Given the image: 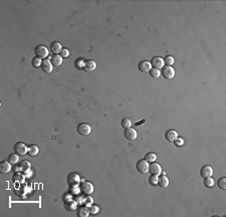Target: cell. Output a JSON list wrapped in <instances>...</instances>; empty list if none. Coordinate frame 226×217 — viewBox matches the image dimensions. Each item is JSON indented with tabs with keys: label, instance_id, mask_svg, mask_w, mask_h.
<instances>
[{
	"label": "cell",
	"instance_id": "1",
	"mask_svg": "<svg viewBox=\"0 0 226 217\" xmlns=\"http://www.w3.org/2000/svg\"><path fill=\"white\" fill-rule=\"evenodd\" d=\"M67 184L71 188L78 187L80 184V178L76 173H71L67 176Z\"/></svg>",
	"mask_w": 226,
	"mask_h": 217
},
{
	"label": "cell",
	"instance_id": "2",
	"mask_svg": "<svg viewBox=\"0 0 226 217\" xmlns=\"http://www.w3.org/2000/svg\"><path fill=\"white\" fill-rule=\"evenodd\" d=\"M79 191L85 195H91L94 192V186L91 182H82L79 184Z\"/></svg>",
	"mask_w": 226,
	"mask_h": 217
},
{
	"label": "cell",
	"instance_id": "3",
	"mask_svg": "<svg viewBox=\"0 0 226 217\" xmlns=\"http://www.w3.org/2000/svg\"><path fill=\"white\" fill-rule=\"evenodd\" d=\"M136 169L141 174H147L149 172V163L145 159L140 160L136 164Z\"/></svg>",
	"mask_w": 226,
	"mask_h": 217
},
{
	"label": "cell",
	"instance_id": "4",
	"mask_svg": "<svg viewBox=\"0 0 226 217\" xmlns=\"http://www.w3.org/2000/svg\"><path fill=\"white\" fill-rule=\"evenodd\" d=\"M162 71H161V74H162V76L165 79L167 80H171L174 78L175 76V70L172 68L171 66H164L162 69H161Z\"/></svg>",
	"mask_w": 226,
	"mask_h": 217
},
{
	"label": "cell",
	"instance_id": "5",
	"mask_svg": "<svg viewBox=\"0 0 226 217\" xmlns=\"http://www.w3.org/2000/svg\"><path fill=\"white\" fill-rule=\"evenodd\" d=\"M14 153L17 154L19 157H22V155H25L27 154L28 147L25 146V143H17L14 144Z\"/></svg>",
	"mask_w": 226,
	"mask_h": 217
},
{
	"label": "cell",
	"instance_id": "6",
	"mask_svg": "<svg viewBox=\"0 0 226 217\" xmlns=\"http://www.w3.org/2000/svg\"><path fill=\"white\" fill-rule=\"evenodd\" d=\"M76 131L80 135H89L91 132V127L87 123H79L76 127Z\"/></svg>",
	"mask_w": 226,
	"mask_h": 217
},
{
	"label": "cell",
	"instance_id": "7",
	"mask_svg": "<svg viewBox=\"0 0 226 217\" xmlns=\"http://www.w3.org/2000/svg\"><path fill=\"white\" fill-rule=\"evenodd\" d=\"M34 53H35L36 57H38V58H40V59H44L48 56V49L45 48L44 45H37L35 49H34Z\"/></svg>",
	"mask_w": 226,
	"mask_h": 217
},
{
	"label": "cell",
	"instance_id": "8",
	"mask_svg": "<svg viewBox=\"0 0 226 217\" xmlns=\"http://www.w3.org/2000/svg\"><path fill=\"white\" fill-rule=\"evenodd\" d=\"M164 59L160 58V57H154V58L152 59V62H151V65L153 67V69H157V70H160L162 69L164 67Z\"/></svg>",
	"mask_w": 226,
	"mask_h": 217
},
{
	"label": "cell",
	"instance_id": "9",
	"mask_svg": "<svg viewBox=\"0 0 226 217\" xmlns=\"http://www.w3.org/2000/svg\"><path fill=\"white\" fill-rule=\"evenodd\" d=\"M124 134H125V138H127L128 140H131V142L135 140L137 138V135H138L137 134V131L134 128H132V127L126 128L125 131H124Z\"/></svg>",
	"mask_w": 226,
	"mask_h": 217
},
{
	"label": "cell",
	"instance_id": "10",
	"mask_svg": "<svg viewBox=\"0 0 226 217\" xmlns=\"http://www.w3.org/2000/svg\"><path fill=\"white\" fill-rule=\"evenodd\" d=\"M213 175V169L211 166L209 165H205L203 166L201 170H200V176L202 178H207V177H211Z\"/></svg>",
	"mask_w": 226,
	"mask_h": 217
},
{
	"label": "cell",
	"instance_id": "11",
	"mask_svg": "<svg viewBox=\"0 0 226 217\" xmlns=\"http://www.w3.org/2000/svg\"><path fill=\"white\" fill-rule=\"evenodd\" d=\"M149 172L152 175H155V176H159V175L162 173V168L159 164L157 163H151V165H149Z\"/></svg>",
	"mask_w": 226,
	"mask_h": 217
},
{
	"label": "cell",
	"instance_id": "12",
	"mask_svg": "<svg viewBox=\"0 0 226 217\" xmlns=\"http://www.w3.org/2000/svg\"><path fill=\"white\" fill-rule=\"evenodd\" d=\"M138 68H139V70L141 72H143V73H148V72H150V70L152 69V65L150 62H148V61H141L138 65Z\"/></svg>",
	"mask_w": 226,
	"mask_h": 217
},
{
	"label": "cell",
	"instance_id": "13",
	"mask_svg": "<svg viewBox=\"0 0 226 217\" xmlns=\"http://www.w3.org/2000/svg\"><path fill=\"white\" fill-rule=\"evenodd\" d=\"M165 138L170 143H174L176 138H178V132L174 129H169L165 133Z\"/></svg>",
	"mask_w": 226,
	"mask_h": 217
},
{
	"label": "cell",
	"instance_id": "14",
	"mask_svg": "<svg viewBox=\"0 0 226 217\" xmlns=\"http://www.w3.org/2000/svg\"><path fill=\"white\" fill-rule=\"evenodd\" d=\"M40 67L44 73H51L52 72V64L49 60H42Z\"/></svg>",
	"mask_w": 226,
	"mask_h": 217
},
{
	"label": "cell",
	"instance_id": "15",
	"mask_svg": "<svg viewBox=\"0 0 226 217\" xmlns=\"http://www.w3.org/2000/svg\"><path fill=\"white\" fill-rule=\"evenodd\" d=\"M0 171H1V174L6 175L8 174L11 171V164L8 161H3L0 163Z\"/></svg>",
	"mask_w": 226,
	"mask_h": 217
},
{
	"label": "cell",
	"instance_id": "16",
	"mask_svg": "<svg viewBox=\"0 0 226 217\" xmlns=\"http://www.w3.org/2000/svg\"><path fill=\"white\" fill-rule=\"evenodd\" d=\"M95 68H97V64L93 60L86 61L85 65H83V70L87 72H93L95 70Z\"/></svg>",
	"mask_w": 226,
	"mask_h": 217
},
{
	"label": "cell",
	"instance_id": "17",
	"mask_svg": "<svg viewBox=\"0 0 226 217\" xmlns=\"http://www.w3.org/2000/svg\"><path fill=\"white\" fill-rule=\"evenodd\" d=\"M49 49H50V52L53 55H59V54H60V52L63 51V48H61V45L59 43V41H53V43L50 45Z\"/></svg>",
	"mask_w": 226,
	"mask_h": 217
},
{
	"label": "cell",
	"instance_id": "18",
	"mask_svg": "<svg viewBox=\"0 0 226 217\" xmlns=\"http://www.w3.org/2000/svg\"><path fill=\"white\" fill-rule=\"evenodd\" d=\"M64 208L67 209V211H75L76 208H78V203H76V201H74V200H67L66 202H64Z\"/></svg>",
	"mask_w": 226,
	"mask_h": 217
},
{
	"label": "cell",
	"instance_id": "19",
	"mask_svg": "<svg viewBox=\"0 0 226 217\" xmlns=\"http://www.w3.org/2000/svg\"><path fill=\"white\" fill-rule=\"evenodd\" d=\"M158 185L160 186L161 188L165 189L167 188L168 186H169V179H168L165 175H163V176H160L158 178Z\"/></svg>",
	"mask_w": 226,
	"mask_h": 217
},
{
	"label": "cell",
	"instance_id": "20",
	"mask_svg": "<svg viewBox=\"0 0 226 217\" xmlns=\"http://www.w3.org/2000/svg\"><path fill=\"white\" fill-rule=\"evenodd\" d=\"M50 62L52 64V66L59 67L63 64V57L59 56V55H53L50 59Z\"/></svg>",
	"mask_w": 226,
	"mask_h": 217
},
{
	"label": "cell",
	"instance_id": "21",
	"mask_svg": "<svg viewBox=\"0 0 226 217\" xmlns=\"http://www.w3.org/2000/svg\"><path fill=\"white\" fill-rule=\"evenodd\" d=\"M76 214H78L79 217H87L90 214L89 208L86 207V206H80V207H79Z\"/></svg>",
	"mask_w": 226,
	"mask_h": 217
},
{
	"label": "cell",
	"instance_id": "22",
	"mask_svg": "<svg viewBox=\"0 0 226 217\" xmlns=\"http://www.w3.org/2000/svg\"><path fill=\"white\" fill-rule=\"evenodd\" d=\"M30 168H31V164H30L28 161H22L20 163V169L22 170V172H23L24 174L29 172Z\"/></svg>",
	"mask_w": 226,
	"mask_h": 217
},
{
	"label": "cell",
	"instance_id": "23",
	"mask_svg": "<svg viewBox=\"0 0 226 217\" xmlns=\"http://www.w3.org/2000/svg\"><path fill=\"white\" fill-rule=\"evenodd\" d=\"M27 154L30 155V157H35V155L38 154V147L35 146V144H31V146L28 147Z\"/></svg>",
	"mask_w": 226,
	"mask_h": 217
},
{
	"label": "cell",
	"instance_id": "24",
	"mask_svg": "<svg viewBox=\"0 0 226 217\" xmlns=\"http://www.w3.org/2000/svg\"><path fill=\"white\" fill-rule=\"evenodd\" d=\"M7 161H8L11 165H15V164H17L19 161V155L17 154H11L8 155V158H7Z\"/></svg>",
	"mask_w": 226,
	"mask_h": 217
},
{
	"label": "cell",
	"instance_id": "25",
	"mask_svg": "<svg viewBox=\"0 0 226 217\" xmlns=\"http://www.w3.org/2000/svg\"><path fill=\"white\" fill-rule=\"evenodd\" d=\"M203 184H204V186L206 188H212L214 186V181L211 177H207V178H204Z\"/></svg>",
	"mask_w": 226,
	"mask_h": 217
},
{
	"label": "cell",
	"instance_id": "26",
	"mask_svg": "<svg viewBox=\"0 0 226 217\" xmlns=\"http://www.w3.org/2000/svg\"><path fill=\"white\" fill-rule=\"evenodd\" d=\"M156 159H157V155L154 153H148L145 155V160H146L148 163H154L156 161Z\"/></svg>",
	"mask_w": 226,
	"mask_h": 217
},
{
	"label": "cell",
	"instance_id": "27",
	"mask_svg": "<svg viewBox=\"0 0 226 217\" xmlns=\"http://www.w3.org/2000/svg\"><path fill=\"white\" fill-rule=\"evenodd\" d=\"M93 203H94V200L90 195H87V197L83 198V205H85V206L90 207L93 205Z\"/></svg>",
	"mask_w": 226,
	"mask_h": 217
},
{
	"label": "cell",
	"instance_id": "28",
	"mask_svg": "<svg viewBox=\"0 0 226 217\" xmlns=\"http://www.w3.org/2000/svg\"><path fill=\"white\" fill-rule=\"evenodd\" d=\"M12 181L13 182H23L24 181V176L20 173H16L13 175L12 177Z\"/></svg>",
	"mask_w": 226,
	"mask_h": 217
},
{
	"label": "cell",
	"instance_id": "29",
	"mask_svg": "<svg viewBox=\"0 0 226 217\" xmlns=\"http://www.w3.org/2000/svg\"><path fill=\"white\" fill-rule=\"evenodd\" d=\"M121 125H122V127H124L125 129L129 128V127L132 126V121L130 120L129 118H124L121 121Z\"/></svg>",
	"mask_w": 226,
	"mask_h": 217
},
{
	"label": "cell",
	"instance_id": "30",
	"mask_svg": "<svg viewBox=\"0 0 226 217\" xmlns=\"http://www.w3.org/2000/svg\"><path fill=\"white\" fill-rule=\"evenodd\" d=\"M218 187L221 190H226V178L222 177L218 180Z\"/></svg>",
	"mask_w": 226,
	"mask_h": 217
},
{
	"label": "cell",
	"instance_id": "31",
	"mask_svg": "<svg viewBox=\"0 0 226 217\" xmlns=\"http://www.w3.org/2000/svg\"><path fill=\"white\" fill-rule=\"evenodd\" d=\"M149 73H150V76H151L152 78L157 79V78H159V77H160L161 71H160V70H157V69H151Z\"/></svg>",
	"mask_w": 226,
	"mask_h": 217
},
{
	"label": "cell",
	"instance_id": "32",
	"mask_svg": "<svg viewBox=\"0 0 226 217\" xmlns=\"http://www.w3.org/2000/svg\"><path fill=\"white\" fill-rule=\"evenodd\" d=\"M41 63H42V61H41L40 58H38V57H36V58H33V60H32V66L35 67V68L40 67Z\"/></svg>",
	"mask_w": 226,
	"mask_h": 217
},
{
	"label": "cell",
	"instance_id": "33",
	"mask_svg": "<svg viewBox=\"0 0 226 217\" xmlns=\"http://www.w3.org/2000/svg\"><path fill=\"white\" fill-rule=\"evenodd\" d=\"M164 63H165L167 66H172L174 64V59L173 57L171 56H167L165 59H164Z\"/></svg>",
	"mask_w": 226,
	"mask_h": 217
},
{
	"label": "cell",
	"instance_id": "34",
	"mask_svg": "<svg viewBox=\"0 0 226 217\" xmlns=\"http://www.w3.org/2000/svg\"><path fill=\"white\" fill-rule=\"evenodd\" d=\"M89 211H90V214L95 215V214H98V212H99V207L95 206V205H91V206H90Z\"/></svg>",
	"mask_w": 226,
	"mask_h": 217
},
{
	"label": "cell",
	"instance_id": "35",
	"mask_svg": "<svg viewBox=\"0 0 226 217\" xmlns=\"http://www.w3.org/2000/svg\"><path fill=\"white\" fill-rule=\"evenodd\" d=\"M149 181H150V184L155 186L158 184V176H155V175H152V176L150 177V179H149Z\"/></svg>",
	"mask_w": 226,
	"mask_h": 217
},
{
	"label": "cell",
	"instance_id": "36",
	"mask_svg": "<svg viewBox=\"0 0 226 217\" xmlns=\"http://www.w3.org/2000/svg\"><path fill=\"white\" fill-rule=\"evenodd\" d=\"M60 56L63 57V58H67V57L70 56V52H68L67 49H63V51L60 52Z\"/></svg>",
	"mask_w": 226,
	"mask_h": 217
},
{
	"label": "cell",
	"instance_id": "37",
	"mask_svg": "<svg viewBox=\"0 0 226 217\" xmlns=\"http://www.w3.org/2000/svg\"><path fill=\"white\" fill-rule=\"evenodd\" d=\"M175 144H176V146H182V144H183V139L182 138H176V140H175Z\"/></svg>",
	"mask_w": 226,
	"mask_h": 217
}]
</instances>
